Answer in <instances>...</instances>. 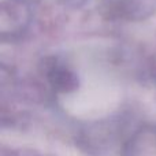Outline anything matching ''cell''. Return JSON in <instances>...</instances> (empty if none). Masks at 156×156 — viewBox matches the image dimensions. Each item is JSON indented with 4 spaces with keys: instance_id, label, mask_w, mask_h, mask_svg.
I'll return each instance as SVG.
<instances>
[{
    "instance_id": "6da1fadb",
    "label": "cell",
    "mask_w": 156,
    "mask_h": 156,
    "mask_svg": "<svg viewBox=\"0 0 156 156\" xmlns=\"http://www.w3.org/2000/svg\"><path fill=\"white\" fill-rule=\"evenodd\" d=\"M32 21L29 0H2L0 30L3 40H15L25 34Z\"/></svg>"
},
{
    "instance_id": "7a4b0ae2",
    "label": "cell",
    "mask_w": 156,
    "mask_h": 156,
    "mask_svg": "<svg viewBox=\"0 0 156 156\" xmlns=\"http://www.w3.org/2000/svg\"><path fill=\"white\" fill-rule=\"evenodd\" d=\"M44 76L54 90L59 93H70L78 86L76 71L63 59L52 56L44 60Z\"/></svg>"
},
{
    "instance_id": "3957f363",
    "label": "cell",
    "mask_w": 156,
    "mask_h": 156,
    "mask_svg": "<svg viewBox=\"0 0 156 156\" xmlns=\"http://www.w3.org/2000/svg\"><path fill=\"white\" fill-rule=\"evenodd\" d=\"M122 156H156V125L136 130L122 148Z\"/></svg>"
}]
</instances>
